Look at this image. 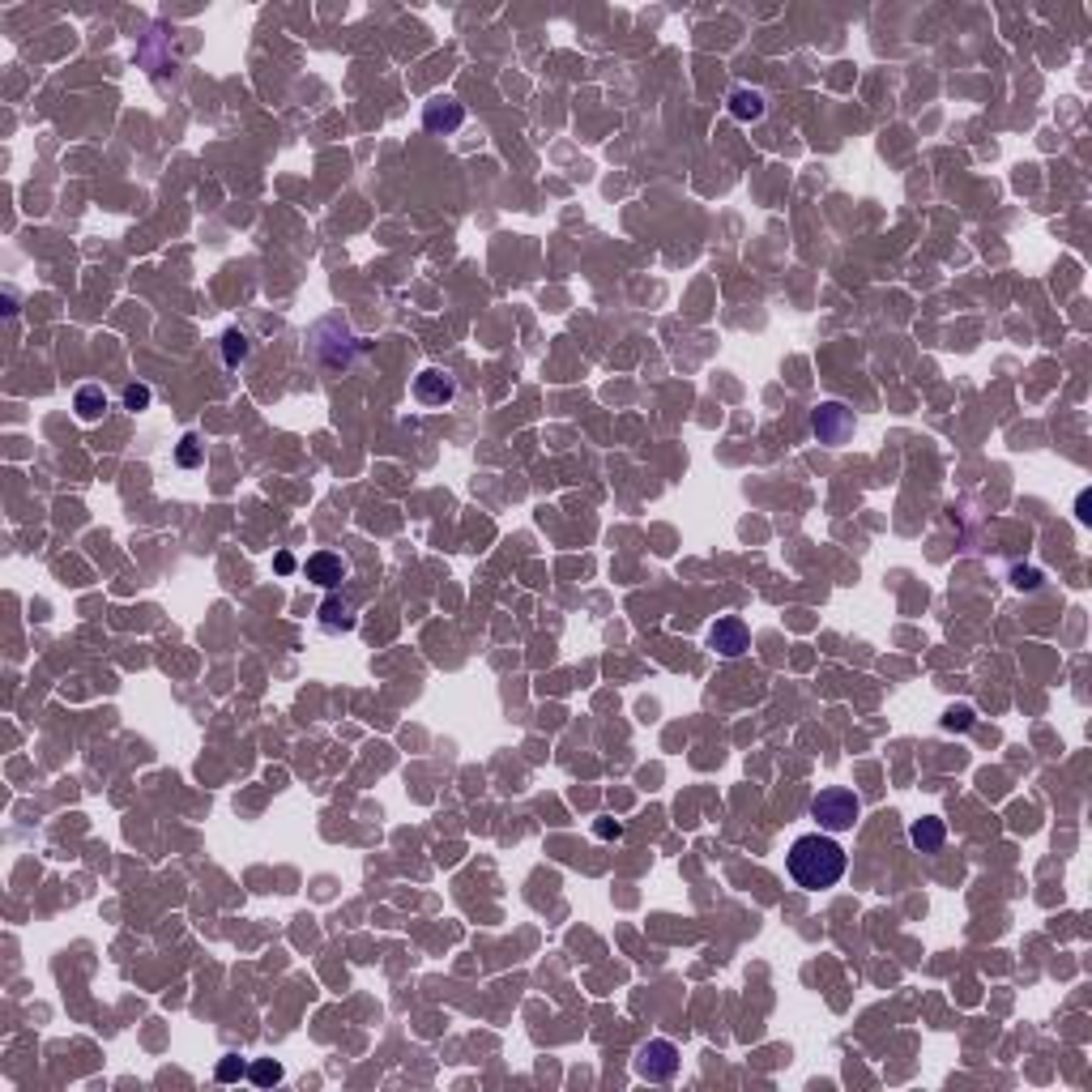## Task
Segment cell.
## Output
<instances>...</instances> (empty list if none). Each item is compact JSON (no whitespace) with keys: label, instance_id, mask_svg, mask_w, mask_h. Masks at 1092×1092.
<instances>
[{"label":"cell","instance_id":"cell-1","mask_svg":"<svg viewBox=\"0 0 1092 1092\" xmlns=\"http://www.w3.org/2000/svg\"><path fill=\"white\" fill-rule=\"evenodd\" d=\"M790 875H794L798 888H807V892H824L832 888L841 875H845V849L832 841V836H820V832H807V836H798L794 845H790Z\"/></svg>","mask_w":1092,"mask_h":1092},{"label":"cell","instance_id":"cell-2","mask_svg":"<svg viewBox=\"0 0 1092 1092\" xmlns=\"http://www.w3.org/2000/svg\"><path fill=\"white\" fill-rule=\"evenodd\" d=\"M862 802L854 790H845V786H828L820 794L811 798V820L824 828V832H845V828H854L858 820Z\"/></svg>","mask_w":1092,"mask_h":1092},{"label":"cell","instance_id":"cell-3","mask_svg":"<svg viewBox=\"0 0 1092 1092\" xmlns=\"http://www.w3.org/2000/svg\"><path fill=\"white\" fill-rule=\"evenodd\" d=\"M636 1075L640 1080H649V1084H666V1080H674L679 1075V1046L674 1041H649V1046H640V1054H636Z\"/></svg>","mask_w":1092,"mask_h":1092},{"label":"cell","instance_id":"cell-4","mask_svg":"<svg viewBox=\"0 0 1092 1092\" xmlns=\"http://www.w3.org/2000/svg\"><path fill=\"white\" fill-rule=\"evenodd\" d=\"M708 649H717L722 658H743V653L751 649V631H747L743 619L726 615V619H717V623L708 628Z\"/></svg>","mask_w":1092,"mask_h":1092},{"label":"cell","instance_id":"cell-5","mask_svg":"<svg viewBox=\"0 0 1092 1092\" xmlns=\"http://www.w3.org/2000/svg\"><path fill=\"white\" fill-rule=\"evenodd\" d=\"M414 398L423 405H448L457 398V380L448 371H440V367H427V371L414 376Z\"/></svg>","mask_w":1092,"mask_h":1092},{"label":"cell","instance_id":"cell-6","mask_svg":"<svg viewBox=\"0 0 1092 1092\" xmlns=\"http://www.w3.org/2000/svg\"><path fill=\"white\" fill-rule=\"evenodd\" d=\"M465 124V107L457 99H431L423 107V129L427 133H457Z\"/></svg>","mask_w":1092,"mask_h":1092},{"label":"cell","instance_id":"cell-7","mask_svg":"<svg viewBox=\"0 0 1092 1092\" xmlns=\"http://www.w3.org/2000/svg\"><path fill=\"white\" fill-rule=\"evenodd\" d=\"M849 431H854V419H849V410H845L841 401H828V405L815 410V435H820L824 444H841Z\"/></svg>","mask_w":1092,"mask_h":1092},{"label":"cell","instance_id":"cell-8","mask_svg":"<svg viewBox=\"0 0 1092 1092\" xmlns=\"http://www.w3.org/2000/svg\"><path fill=\"white\" fill-rule=\"evenodd\" d=\"M303 572H307V581H312V585H321V589H337V585L346 581V560H342V555H333V551H316L312 560L303 563Z\"/></svg>","mask_w":1092,"mask_h":1092},{"label":"cell","instance_id":"cell-9","mask_svg":"<svg viewBox=\"0 0 1092 1092\" xmlns=\"http://www.w3.org/2000/svg\"><path fill=\"white\" fill-rule=\"evenodd\" d=\"M73 410H77L81 423H99L102 414H107V393H102V384H81V389L73 393Z\"/></svg>","mask_w":1092,"mask_h":1092},{"label":"cell","instance_id":"cell-10","mask_svg":"<svg viewBox=\"0 0 1092 1092\" xmlns=\"http://www.w3.org/2000/svg\"><path fill=\"white\" fill-rule=\"evenodd\" d=\"M909 841L918 845V849H939L943 841H948V828H943V820H934V815H926V820H913V828H909Z\"/></svg>","mask_w":1092,"mask_h":1092},{"label":"cell","instance_id":"cell-11","mask_svg":"<svg viewBox=\"0 0 1092 1092\" xmlns=\"http://www.w3.org/2000/svg\"><path fill=\"white\" fill-rule=\"evenodd\" d=\"M355 623H359V619H355V610H350L346 602L329 597V602L321 606V628H325V631H350Z\"/></svg>","mask_w":1092,"mask_h":1092},{"label":"cell","instance_id":"cell-12","mask_svg":"<svg viewBox=\"0 0 1092 1092\" xmlns=\"http://www.w3.org/2000/svg\"><path fill=\"white\" fill-rule=\"evenodd\" d=\"M729 116H734V120H760L764 95L760 90H734V95H729Z\"/></svg>","mask_w":1092,"mask_h":1092},{"label":"cell","instance_id":"cell-13","mask_svg":"<svg viewBox=\"0 0 1092 1092\" xmlns=\"http://www.w3.org/2000/svg\"><path fill=\"white\" fill-rule=\"evenodd\" d=\"M222 359H227V367H239L243 359H248V337H243L239 329L222 333Z\"/></svg>","mask_w":1092,"mask_h":1092},{"label":"cell","instance_id":"cell-14","mask_svg":"<svg viewBox=\"0 0 1092 1092\" xmlns=\"http://www.w3.org/2000/svg\"><path fill=\"white\" fill-rule=\"evenodd\" d=\"M248 1080H252L257 1088H269V1084H278V1080H282V1062L257 1059L252 1067H248Z\"/></svg>","mask_w":1092,"mask_h":1092},{"label":"cell","instance_id":"cell-15","mask_svg":"<svg viewBox=\"0 0 1092 1092\" xmlns=\"http://www.w3.org/2000/svg\"><path fill=\"white\" fill-rule=\"evenodd\" d=\"M175 461L184 465V469H197V465H201V440L193 435V431H188V435L180 440V448H175Z\"/></svg>","mask_w":1092,"mask_h":1092},{"label":"cell","instance_id":"cell-16","mask_svg":"<svg viewBox=\"0 0 1092 1092\" xmlns=\"http://www.w3.org/2000/svg\"><path fill=\"white\" fill-rule=\"evenodd\" d=\"M214 1075H218V1084H235L239 1075H248V1062L243 1059H218Z\"/></svg>","mask_w":1092,"mask_h":1092},{"label":"cell","instance_id":"cell-17","mask_svg":"<svg viewBox=\"0 0 1092 1092\" xmlns=\"http://www.w3.org/2000/svg\"><path fill=\"white\" fill-rule=\"evenodd\" d=\"M150 398H154L150 384H129V389H124V410H145Z\"/></svg>","mask_w":1092,"mask_h":1092},{"label":"cell","instance_id":"cell-18","mask_svg":"<svg viewBox=\"0 0 1092 1092\" xmlns=\"http://www.w3.org/2000/svg\"><path fill=\"white\" fill-rule=\"evenodd\" d=\"M943 726H948V729H969V726H973V708H964V704L952 708V713L943 717Z\"/></svg>","mask_w":1092,"mask_h":1092},{"label":"cell","instance_id":"cell-19","mask_svg":"<svg viewBox=\"0 0 1092 1092\" xmlns=\"http://www.w3.org/2000/svg\"><path fill=\"white\" fill-rule=\"evenodd\" d=\"M594 832L602 836V841H619V836H623V824H610V820H602Z\"/></svg>","mask_w":1092,"mask_h":1092},{"label":"cell","instance_id":"cell-20","mask_svg":"<svg viewBox=\"0 0 1092 1092\" xmlns=\"http://www.w3.org/2000/svg\"><path fill=\"white\" fill-rule=\"evenodd\" d=\"M273 567H278L282 576H286V572H295V555H286V551H282V555L273 560Z\"/></svg>","mask_w":1092,"mask_h":1092},{"label":"cell","instance_id":"cell-21","mask_svg":"<svg viewBox=\"0 0 1092 1092\" xmlns=\"http://www.w3.org/2000/svg\"><path fill=\"white\" fill-rule=\"evenodd\" d=\"M1037 585V572H1016V589H1032Z\"/></svg>","mask_w":1092,"mask_h":1092}]
</instances>
